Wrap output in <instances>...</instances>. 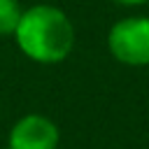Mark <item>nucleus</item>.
I'll return each mask as SVG.
<instances>
[{
  "mask_svg": "<svg viewBox=\"0 0 149 149\" xmlns=\"http://www.w3.org/2000/svg\"><path fill=\"white\" fill-rule=\"evenodd\" d=\"M107 51L128 68L149 65V16H126L107 30Z\"/></svg>",
  "mask_w": 149,
  "mask_h": 149,
  "instance_id": "obj_2",
  "label": "nucleus"
},
{
  "mask_svg": "<svg viewBox=\"0 0 149 149\" xmlns=\"http://www.w3.org/2000/svg\"><path fill=\"white\" fill-rule=\"evenodd\" d=\"M121 7H140V5H149V0H114Z\"/></svg>",
  "mask_w": 149,
  "mask_h": 149,
  "instance_id": "obj_5",
  "label": "nucleus"
},
{
  "mask_svg": "<svg viewBox=\"0 0 149 149\" xmlns=\"http://www.w3.org/2000/svg\"><path fill=\"white\" fill-rule=\"evenodd\" d=\"M61 130L54 119L40 112L19 116L7 133V149H58Z\"/></svg>",
  "mask_w": 149,
  "mask_h": 149,
  "instance_id": "obj_3",
  "label": "nucleus"
},
{
  "mask_svg": "<svg viewBox=\"0 0 149 149\" xmlns=\"http://www.w3.org/2000/svg\"><path fill=\"white\" fill-rule=\"evenodd\" d=\"M23 7L19 0H0V37H12Z\"/></svg>",
  "mask_w": 149,
  "mask_h": 149,
  "instance_id": "obj_4",
  "label": "nucleus"
},
{
  "mask_svg": "<svg viewBox=\"0 0 149 149\" xmlns=\"http://www.w3.org/2000/svg\"><path fill=\"white\" fill-rule=\"evenodd\" d=\"M16 49L37 65H58L74 49V23L56 5L37 2L21 12L12 35Z\"/></svg>",
  "mask_w": 149,
  "mask_h": 149,
  "instance_id": "obj_1",
  "label": "nucleus"
}]
</instances>
